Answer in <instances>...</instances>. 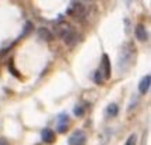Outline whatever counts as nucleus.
Returning a JSON list of instances; mask_svg holds the SVG:
<instances>
[{
	"label": "nucleus",
	"instance_id": "9b49d317",
	"mask_svg": "<svg viewBox=\"0 0 151 145\" xmlns=\"http://www.w3.org/2000/svg\"><path fill=\"white\" fill-rule=\"evenodd\" d=\"M38 35H39V38H41V39H45V41H50V39H52V34L49 32L46 28H39Z\"/></svg>",
	"mask_w": 151,
	"mask_h": 145
},
{
	"label": "nucleus",
	"instance_id": "9d476101",
	"mask_svg": "<svg viewBox=\"0 0 151 145\" xmlns=\"http://www.w3.org/2000/svg\"><path fill=\"white\" fill-rule=\"evenodd\" d=\"M105 113H106L108 117H116L118 113H119V106L116 105V103H111V105H108V108H106Z\"/></svg>",
	"mask_w": 151,
	"mask_h": 145
},
{
	"label": "nucleus",
	"instance_id": "ddd939ff",
	"mask_svg": "<svg viewBox=\"0 0 151 145\" xmlns=\"http://www.w3.org/2000/svg\"><path fill=\"white\" fill-rule=\"evenodd\" d=\"M136 142H137V137H136L134 134L129 135V138L126 140V144L124 145H136Z\"/></svg>",
	"mask_w": 151,
	"mask_h": 145
},
{
	"label": "nucleus",
	"instance_id": "1a4fd4ad",
	"mask_svg": "<svg viewBox=\"0 0 151 145\" xmlns=\"http://www.w3.org/2000/svg\"><path fill=\"white\" fill-rule=\"evenodd\" d=\"M136 38L141 41V42H146L148 39V34H147V28L143 25V24H139L136 27Z\"/></svg>",
	"mask_w": 151,
	"mask_h": 145
},
{
	"label": "nucleus",
	"instance_id": "423d86ee",
	"mask_svg": "<svg viewBox=\"0 0 151 145\" xmlns=\"http://www.w3.org/2000/svg\"><path fill=\"white\" fill-rule=\"evenodd\" d=\"M99 70L102 71L105 80L111 78V61H109L108 54H104L102 56V69H99Z\"/></svg>",
	"mask_w": 151,
	"mask_h": 145
},
{
	"label": "nucleus",
	"instance_id": "6e6552de",
	"mask_svg": "<svg viewBox=\"0 0 151 145\" xmlns=\"http://www.w3.org/2000/svg\"><path fill=\"white\" fill-rule=\"evenodd\" d=\"M69 127V116L67 114H60L58 119V131L59 133H66Z\"/></svg>",
	"mask_w": 151,
	"mask_h": 145
},
{
	"label": "nucleus",
	"instance_id": "39448f33",
	"mask_svg": "<svg viewBox=\"0 0 151 145\" xmlns=\"http://www.w3.org/2000/svg\"><path fill=\"white\" fill-rule=\"evenodd\" d=\"M41 137H42V141L45 142V144H53L55 140H56L55 131L52 129H43Z\"/></svg>",
	"mask_w": 151,
	"mask_h": 145
},
{
	"label": "nucleus",
	"instance_id": "f8f14e48",
	"mask_svg": "<svg viewBox=\"0 0 151 145\" xmlns=\"http://www.w3.org/2000/svg\"><path fill=\"white\" fill-rule=\"evenodd\" d=\"M94 81H95V84H98V85H102V84H104L105 77H104V74H102V71H101V70L95 71V74H94Z\"/></svg>",
	"mask_w": 151,
	"mask_h": 145
},
{
	"label": "nucleus",
	"instance_id": "f03ea898",
	"mask_svg": "<svg viewBox=\"0 0 151 145\" xmlns=\"http://www.w3.org/2000/svg\"><path fill=\"white\" fill-rule=\"evenodd\" d=\"M56 34H58V36L60 39H63L65 41L66 45H69V46H74L76 43H77V34L76 31L73 29L69 22H60L56 25Z\"/></svg>",
	"mask_w": 151,
	"mask_h": 145
},
{
	"label": "nucleus",
	"instance_id": "7ed1b4c3",
	"mask_svg": "<svg viewBox=\"0 0 151 145\" xmlns=\"http://www.w3.org/2000/svg\"><path fill=\"white\" fill-rule=\"evenodd\" d=\"M69 13H70V14L74 17V18H80V20H83V18L87 16L86 7L81 4V3H78V1H74V3L70 6Z\"/></svg>",
	"mask_w": 151,
	"mask_h": 145
},
{
	"label": "nucleus",
	"instance_id": "0eeeda50",
	"mask_svg": "<svg viewBox=\"0 0 151 145\" xmlns=\"http://www.w3.org/2000/svg\"><path fill=\"white\" fill-rule=\"evenodd\" d=\"M150 84H151L150 74L144 75V77L141 78L140 84H139V92H140L141 95H144V94H147V92H148V89H150Z\"/></svg>",
	"mask_w": 151,
	"mask_h": 145
},
{
	"label": "nucleus",
	"instance_id": "2eb2a0df",
	"mask_svg": "<svg viewBox=\"0 0 151 145\" xmlns=\"http://www.w3.org/2000/svg\"><path fill=\"white\" fill-rule=\"evenodd\" d=\"M0 145H9V142H7V140H4V138H0Z\"/></svg>",
	"mask_w": 151,
	"mask_h": 145
},
{
	"label": "nucleus",
	"instance_id": "4468645a",
	"mask_svg": "<svg viewBox=\"0 0 151 145\" xmlns=\"http://www.w3.org/2000/svg\"><path fill=\"white\" fill-rule=\"evenodd\" d=\"M74 114L76 116H83V114H84V110L81 109V106H77V108L74 109Z\"/></svg>",
	"mask_w": 151,
	"mask_h": 145
},
{
	"label": "nucleus",
	"instance_id": "20e7f679",
	"mask_svg": "<svg viewBox=\"0 0 151 145\" xmlns=\"http://www.w3.org/2000/svg\"><path fill=\"white\" fill-rule=\"evenodd\" d=\"M87 135L81 130H76L74 133L69 137V145H86Z\"/></svg>",
	"mask_w": 151,
	"mask_h": 145
},
{
	"label": "nucleus",
	"instance_id": "f257e3e1",
	"mask_svg": "<svg viewBox=\"0 0 151 145\" xmlns=\"http://www.w3.org/2000/svg\"><path fill=\"white\" fill-rule=\"evenodd\" d=\"M136 54V48L132 42H126L123 45V48L119 53L118 59V70L119 71H126L127 69H130V66L133 64Z\"/></svg>",
	"mask_w": 151,
	"mask_h": 145
}]
</instances>
